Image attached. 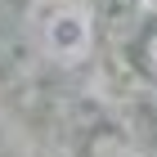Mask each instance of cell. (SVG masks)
I'll use <instances>...</instances> for the list:
<instances>
[{
	"label": "cell",
	"instance_id": "6da1fadb",
	"mask_svg": "<svg viewBox=\"0 0 157 157\" xmlns=\"http://www.w3.org/2000/svg\"><path fill=\"white\" fill-rule=\"evenodd\" d=\"M27 36L49 67H85L99 49L90 0H27Z\"/></svg>",
	"mask_w": 157,
	"mask_h": 157
},
{
	"label": "cell",
	"instance_id": "7a4b0ae2",
	"mask_svg": "<svg viewBox=\"0 0 157 157\" xmlns=\"http://www.w3.org/2000/svg\"><path fill=\"white\" fill-rule=\"evenodd\" d=\"M85 157H148V153L135 144L126 130H99V135H90Z\"/></svg>",
	"mask_w": 157,
	"mask_h": 157
},
{
	"label": "cell",
	"instance_id": "277c9868",
	"mask_svg": "<svg viewBox=\"0 0 157 157\" xmlns=\"http://www.w3.org/2000/svg\"><path fill=\"white\" fill-rule=\"evenodd\" d=\"M117 13H139V9H148V5H157V0H108Z\"/></svg>",
	"mask_w": 157,
	"mask_h": 157
},
{
	"label": "cell",
	"instance_id": "3957f363",
	"mask_svg": "<svg viewBox=\"0 0 157 157\" xmlns=\"http://www.w3.org/2000/svg\"><path fill=\"white\" fill-rule=\"evenodd\" d=\"M139 63H144V72L157 81V27H148L144 40H139Z\"/></svg>",
	"mask_w": 157,
	"mask_h": 157
}]
</instances>
